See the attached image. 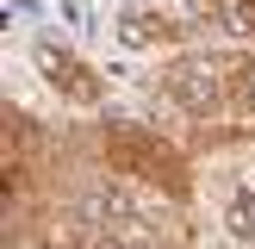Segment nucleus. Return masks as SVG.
Instances as JSON below:
<instances>
[{"label": "nucleus", "mask_w": 255, "mask_h": 249, "mask_svg": "<svg viewBox=\"0 0 255 249\" xmlns=\"http://www.w3.org/2000/svg\"><path fill=\"white\" fill-rule=\"evenodd\" d=\"M94 168L149 193V199H162V206H174V212L193 199V181H199L193 149L143 119H100L94 124Z\"/></svg>", "instance_id": "nucleus-1"}, {"label": "nucleus", "mask_w": 255, "mask_h": 249, "mask_svg": "<svg viewBox=\"0 0 255 249\" xmlns=\"http://www.w3.org/2000/svg\"><path fill=\"white\" fill-rule=\"evenodd\" d=\"M187 25H193V19L156 6V0H125V6H119V44L156 50V56H181V50H193V44H187Z\"/></svg>", "instance_id": "nucleus-3"}, {"label": "nucleus", "mask_w": 255, "mask_h": 249, "mask_svg": "<svg viewBox=\"0 0 255 249\" xmlns=\"http://www.w3.org/2000/svg\"><path fill=\"white\" fill-rule=\"evenodd\" d=\"M31 69H37V81L56 94V106H75V112H100L106 94H112L106 69H100L87 50H75L69 37H50V31L31 44Z\"/></svg>", "instance_id": "nucleus-2"}, {"label": "nucleus", "mask_w": 255, "mask_h": 249, "mask_svg": "<svg viewBox=\"0 0 255 249\" xmlns=\"http://www.w3.org/2000/svg\"><path fill=\"white\" fill-rule=\"evenodd\" d=\"M224 231H231L237 249H255V174H243L224 193Z\"/></svg>", "instance_id": "nucleus-5"}, {"label": "nucleus", "mask_w": 255, "mask_h": 249, "mask_svg": "<svg viewBox=\"0 0 255 249\" xmlns=\"http://www.w3.org/2000/svg\"><path fill=\"white\" fill-rule=\"evenodd\" d=\"M187 19L231 37V44H243V50H255V0H187Z\"/></svg>", "instance_id": "nucleus-4"}]
</instances>
